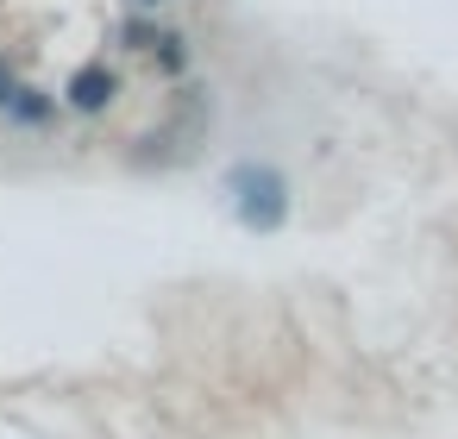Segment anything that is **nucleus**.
Masks as SVG:
<instances>
[{
	"instance_id": "1",
	"label": "nucleus",
	"mask_w": 458,
	"mask_h": 439,
	"mask_svg": "<svg viewBox=\"0 0 458 439\" xmlns=\"http://www.w3.org/2000/svg\"><path fill=\"white\" fill-rule=\"evenodd\" d=\"M233 195H239V220H245L251 232H276L283 214H289V182H283L270 164H239Z\"/></svg>"
},
{
	"instance_id": "2",
	"label": "nucleus",
	"mask_w": 458,
	"mask_h": 439,
	"mask_svg": "<svg viewBox=\"0 0 458 439\" xmlns=\"http://www.w3.org/2000/svg\"><path fill=\"white\" fill-rule=\"evenodd\" d=\"M114 95H120V76H114L107 63H89V70L70 76V107H76V114H101Z\"/></svg>"
},
{
	"instance_id": "3",
	"label": "nucleus",
	"mask_w": 458,
	"mask_h": 439,
	"mask_svg": "<svg viewBox=\"0 0 458 439\" xmlns=\"http://www.w3.org/2000/svg\"><path fill=\"white\" fill-rule=\"evenodd\" d=\"M13 95H20V89H13V70H7V63H0V107H7Z\"/></svg>"
},
{
	"instance_id": "4",
	"label": "nucleus",
	"mask_w": 458,
	"mask_h": 439,
	"mask_svg": "<svg viewBox=\"0 0 458 439\" xmlns=\"http://www.w3.org/2000/svg\"><path fill=\"white\" fill-rule=\"evenodd\" d=\"M132 7H164V0H132Z\"/></svg>"
}]
</instances>
